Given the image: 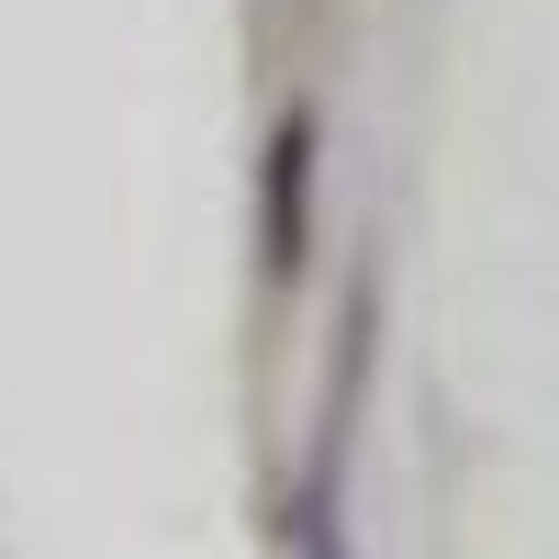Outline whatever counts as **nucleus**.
Returning <instances> with one entry per match:
<instances>
[{
    "label": "nucleus",
    "mask_w": 559,
    "mask_h": 559,
    "mask_svg": "<svg viewBox=\"0 0 559 559\" xmlns=\"http://www.w3.org/2000/svg\"><path fill=\"white\" fill-rule=\"evenodd\" d=\"M302 191H313V123L292 112L269 134V202H258V269L292 280L302 269Z\"/></svg>",
    "instance_id": "1"
}]
</instances>
